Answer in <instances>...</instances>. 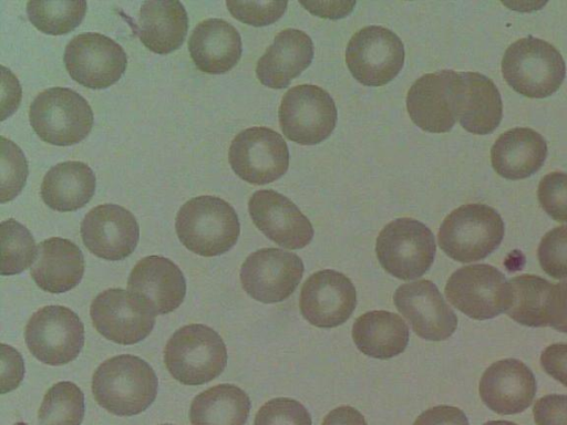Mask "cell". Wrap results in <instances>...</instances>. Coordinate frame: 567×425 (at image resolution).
I'll list each match as a JSON object with an SVG mask.
<instances>
[{
  "label": "cell",
  "mask_w": 567,
  "mask_h": 425,
  "mask_svg": "<svg viewBox=\"0 0 567 425\" xmlns=\"http://www.w3.org/2000/svg\"><path fill=\"white\" fill-rule=\"evenodd\" d=\"M254 425H312V421L309 412L298 401L277 397L259 408Z\"/></svg>",
  "instance_id": "74e56055"
},
{
  "label": "cell",
  "mask_w": 567,
  "mask_h": 425,
  "mask_svg": "<svg viewBox=\"0 0 567 425\" xmlns=\"http://www.w3.org/2000/svg\"><path fill=\"white\" fill-rule=\"evenodd\" d=\"M547 156L544 137L528 127H515L503 133L491 149L495 172L507 179H523L536 173Z\"/></svg>",
  "instance_id": "4316f807"
},
{
  "label": "cell",
  "mask_w": 567,
  "mask_h": 425,
  "mask_svg": "<svg viewBox=\"0 0 567 425\" xmlns=\"http://www.w3.org/2000/svg\"><path fill=\"white\" fill-rule=\"evenodd\" d=\"M127 290L145 303L155 315L166 314L183 302L186 281L173 261L161 256H148L141 259L132 269Z\"/></svg>",
  "instance_id": "44dd1931"
},
{
  "label": "cell",
  "mask_w": 567,
  "mask_h": 425,
  "mask_svg": "<svg viewBox=\"0 0 567 425\" xmlns=\"http://www.w3.org/2000/svg\"><path fill=\"white\" fill-rule=\"evenodd\" d=\"M537 257L547 274L556 279L567 278V225L556 227L543 237Z\"/></svg>",
  "instance_id": "8d00e7d4"
},
{
  "label": "cell",
  "mask_w": 567,
  "mask_h": 425,
  "mask_svg": "<svg viewBox=\"0 0 567 425\" xmlns=\"http://www.w3.org/2000/svg\"><path fill=\"white\" fill-rule=\"evenodd\" d=\"M348 69L367 86H381L393 80L404 63V46L391 30L369 25L355 32L346 50Z\"/></svg>",
  "instance_id": "30bf717a"
},
{
  "label": "cell",
  "mask_w": 567,
  "mask_h": 425,
  "mask_svg": "<svg viewBox=\"0 0 567 425\" xmlns=\"http://www.w3.org/2000/svg\"><path fill=\"white\" fill-rule=\"evenodd\" d=\"M90 314L100 334L124 345L144 340L153 330L156 317L145 303L120 288L97 294Z\"/></svg>",
  "instance_id": "9a60e30c"
},
{
  "label": "cell",
  "mask_w": 567,
  "mask_h": 425,
  "mask_svg": "<svg viewBox=\"0 0 567 425\" xmlns=\"http://www.w3.org/2000/svg\"><path fill=\"white\" fill-rule=\"evenodd\" d=\"M24 339L35 359L49 365H62L80 354L84 344V325L71 309L47 305L29 319Z\"/></svg>",
  "instance_id": "ba28073f"
},
{
  "label": "cell",
  "mask_w": 567,
  "mask_h": 425,
  "mask_svg": "<svg viewBox=\"0 0 567 425\" xmlns=\"http://www.w3.org/2000/svg\"><path fill=\"white\" fill-rule=\"evenodd\" d=\"M0 173V201L4 204L22 190L28 177V163L22 151L3 136L1 137Z\"/></svg>",
  "instance_id": "d590c367"
},
{
  "label": "cell",
  "mask_w": 567,
  "mask_h": 425,
  "mask_svg": "<svg viewBox=\"0 0 567 425\" xmlns=\"http://www.w3.org/2000/svg\"><path fill=\"white\" fill-rule=\"evenodd\" d=\"M86 2L83 0H31L27 3L30 22L41 32L61 35L73 31L83 20Z\"/></svg>",
  "instance_id": "d6a6232c"
},
{
  "label": "cell",
  "mask_w": 567,
  "mask_h": 425,
  "mask_svg": "<svg viewBox=\"0 0 567 425\" xmlns=\"http://www.w3.org/2000/svg\"><path fill=\"white\" fill-rule=\"evenodd\" d=\"M503 236L504 222L494 208L467 204L445 217L439 230V245L450 258L472 262L492 253Z\"/></svg>",
  "instance_id": "5b68a950"
},
{
  "label": "cell",
  "mask_w": 567,
  "mask_h": 425,
  "mask_svg": "<svg viewBox=\"0 0 567 425\" xmlns=\"http://www.w3.org/2000/svg\"><path fill=\"white\" fill-rule=\"evenodd\" d=\"M502 71L508 85L517 93L543 99L559 89L566 65L561 54L550 43L526 37L506 49Z\"/></svg>",
  "instance_id": "277c9868"
},
{
  "label": "cell",
  "mask_w": 567,
  "mask_h": 425,
  "mask_svg": "<svg viewBox=\"0 0 567 425\" xmlns=\"http://www.w3.org/2000/svg\"><path fill=\"white\" fill-rule=\"evenodd\" d=\"M537 197L553 219L567 221V174L553 172L545 175L538 185Z\"/></svg>",
  "instance_id": "ab89813d"
},
{
  "label": "cell",
  "mask_w": 567,
  "mask_h": 425,
  "mask_svg": "<svg viewBox=\"0 0 567 425\" xmlns=\"http://www.w3.org/2000/svg\"><path fill=\"white\" fill-rule=\"evenodd\" d=\"M84 246L106 260L128 257L138 242V224L127 209L114 204L92 208L81 224Z\"/></svg>",
  "instance_id": "ac0fdd59"
},
{
  "label": "cell",
  "mask_w": 567,
  "mask_h": 425,
  "mask_svg": "<svg viewBox=\"0 0 567 425\" xmlns=\"http://www.w3.org/2000/svg\"><path fill=\"white\" fill-rule=\"evenodd\" d=\"M536 393V381L532 371L516 359L493 363L480 382V395L484 404L498 414H515L525 411Z\"/></svg>",
  "instance_id": "603a6c76"
},
{
  "label": "cell",
  "mask_w": 567,
  "mask_h": 425,
  "mask_svg": "<svg viewBox=\"0 0 567 425\" xmlns=\"http://www.w3.org/2000/svg\"><path fill=\"white\" fill-rule=\"evenodd\" d=\"M64 65L70 76L89 89H106L125 72L127 58L111 38L95 32L74 37L65 46Z\"/></svg>",
  "instance_id": "7c38bea8"
},
{
  "label": "cell",
  "mask_w": 567,
  "mask_h": 425,
  "mask_svg": "<svg viewBox=\"0 0 567 425\" xmlns=\"http://www.w3.org/2000/svg\"><path fill=\"white\" fill-rule=\"evenodd\" d=\"M84 395L78 385L59 382L49 388L39 410V425H81Z\"/></svg>",
  "instance_id": "836d02e7"
},
{
  "label": "cell",
  "mask_w": 567,
  "mask_h": 425,
  "mask_svg": "<svg viewBox=\"0 0 567 425\" xmlns=\"http://www.w3.org/2000/svg\"><path fill=\"white\" fill-rule=\"evenodd\" d=\"M188 51L196 68L205 73L221 74L233 69L241 56L238 31L225 20L199 22L188 40Z\"/></svg>",
  "instance_id": "484cf974"
},
{
  "label": "cell",
  "mask_w": 567,
  "mask_h": 425,
  "mask_svg": "<svg viewBox=\"0 0 567 425\" xmlns=\"http://www.w3.org/2000/svg\"><path fill=\"white\" fill-rule=\"evenodd\" d=\"M188 30L184 6L175 0L144 1L140 9L136 33L151 51L167 54L177 50Z\"/></svg>",
  "instance_id": "83f0119b"
},
{
  "label": "cell",
  "mask_w": 567,
  "mask_h": 425,
  "mask_svg": "<svg viewBox=\"0 0 567 425\" xmlns=\"http://www.w3.org/2000/svg\"><path fill=\"white\" fill-rule=\"evenodd\" d=\"M248 209L255 226L284 248L301 249L312 240L309 219L290 199L275 190L255 191Z\"/></svg>",
  "instance_id": "d6986e66"
},
{
  "label": "cell",
  "mask_w": 567,
  "mask_h": 425,
  "mask_svg": "<svg viewBox=\"0 0 567 425\" xmlns=\"http://www.w3.org/2000/svg\"><path fill=\"white\" fill-rule=\"evenodd\" d=\"M409 326L403 319L384 310L360 315L352 326V339L365 355L386 360L401 354L409 343Z\"/></svg>",
  "instance_id": "f1b7e54d"
},
{
  "label": "cell",
  "mask_w": 567,
  "mask_h": 425,
  "mask_svg": "<svg viewBox=\"0 0 567 425\" xmlns=\"http://www.w3.org/2000/svg\"><path fill=\"white\" fill-rule=\"evenodd\" d=\"M300 3L316 15L340 19L351 12L355 1H300Z\"/></svg>",
  "instance_id": "bcb514c9"
},
{
  "label": "cell",
  "mask_w": 567,
  "mask_h": 425,
  "mask_svg": "<svg viewBox=\"0 0 567 425\" xmlns=\"http://www.w3.org/2000/svg\"><path fill=\"white\" fill-rule=\"evenodd\" d=\"M445 294L457 310L476 320L505 312L511 300L505 276L488 265L465 266L456 270L447 280Z\"/></svg>",
  "instance_id": "8fae6325"
},
{
  "label": "cell",
  "mask_w": 567,
  "mask_h": 425,
  "mask_svg": "<svg viewBox=\"0 0 567 425\" xmlns=\"http://www.w3.org/2000/svg\"><path fill=\"white\" fill-rule=\"evenodd\" d=\"M29 120L42 141L69 146L89 135L93 126V112L79 93L66 87H51L32 101Z\"/></svg>",
  "instance_id": "8992f818"
},
{
  "label": "cell",
  "mask_w": 567,
  "mask_h": 425,
  "mask_svg": "<svg viewBox=\"0 0 567 425\" xmlns=\"http://www.w3.org/2000/svg\"><path fill=\"white\" fill-rule=\"evenodd\" d=\"M453 102L456 118L470 133H492L502 121L501 94L494 82L481 73L455 72Z\"/></svg>",
  "instance_id": "ffe728a7"
},
{
  "label": "cell",
  "mask_w": 567,
  "mask_h": 425,
  "mask_svg": "<svg viewBox=\"0 0 567 425\" xmlns=\"http://www.w3.org/2000/svg\"><path fill=\"white\" fill-rule=\"evenodd\" d=\"M312 58L310 37L297 29H285L258 60L256 75L270 89H285L310 65Z\"/></svg>",
  "instance_id": "cb8c5ba5"
},
{
  "label": "cell",
  "mask_w": 567,
  "mask_h": 425,
  "mask_svg": "<svg viewBox=\"0 0 567 425\" xmlns=\"http://www.w3.org/2000/svg\"><path fill=\"white\" fill-rule=\"evenodd\" d=\"M175 228L181 242L204 257L225 253L237 242L240 232L235 209L214 196L186 201L177 212Z\"/></svg>",
  "instance_id": "7a4b0ae2"
},
{
  "label": "cell",
  "mask_w": 567,
  "mask_h": 425,
  "mask_svg": "<svg viewBox=\"0 0 567 425\" xmlns=\"http://www.w3.org/2000/svg\"><path fill=\"white\" fill-rule=\"evenodd\" d=\"M548 325L567 333V281L554 284Z\"/></svg>",
  "instance_id": "f6af8a7d"
},
{
  "label": "cell",
  "mask_w": 567,
  "mask_h": 425,
  "mask_svg": "<svg viewBox=\"0 0 567 425\" xmlns=\"http://www.w3.org/2000/svg\"><path fill=\"white\" fill-rule=\"evenodd\" d=\"M508 283L511 300L505 312L523 325H548L554 284L529 274L512 278Z\"/></svg>",
  "instance_id": "1f68e13d"
},
{
  "label": "cell",
  "mask_w": 567,
  "mask_h": 425,
  "mask_svg": "<svg viewBox=\"0 0 567 425\" xmlns=\"http://www.w3.org/2000/svg\"><path fill=\"white\" fill-rule=\"evenodd\" d=\"M540 363L547 374L567 386V344L559 343L546 348Z\"/></svg>",
  "instance_id": "ee69618b"
},
{
  "label": "cell",
  "mask_w": 567,
  "mask_h": 425,
  "mask_svg": "<svg viewBox=\"0 0 567 425\" xmlns=\"http://www.w3.org/2000/svg\"><path fill=\"white\" fill-rule=\"evenodd\" d=\"M250 398L234 384H218L199 393L192 402V425H245Z\"/></svg>",
  "instance_id": "4dcf8cb0"
},
{
  "label": "cell",
  "mask_w": 567,
  "mask_h": 425,
  "mask_svg": "<svg viewBox=\"0 0 567 425\" xmlns=\"http://www.w3.org/2000/svg\"><path fill=\"white\" fill-rule=\"evenodd\" d=\"M84 266L83 253L75 243L53 237L38 245L30 273L42 290L62 293L80 283Z\"/></svg>",
  "instance_id": "d4e9b609"
},
{
  "label": "cell",
  "mask_w": 567,
  "mask_h": 425,
  "mask_svg": "<svg viewBox=\"0 0 567 425\" xmlns=\"http://www.w3.org/2000/svg\"><path fill=\"white\" fill-rule=\"evenodd\" d=\"M303 270V262L297 255L279 248H264L246 258L240 269V281L252 299L276 303L296 290Z\"/></svg>",
  "instance_id": "5bb4252c"
},
{
  "label": "cell",
  "mask_w": 567,
  "mask_h": 425,
  "mask_svg": "<svg viewBox=\"0 0 567 425\" xmlns=\"http://www.w3.org/2000/svg\"><path fill=\"white\" fill-rule=\"evenodd\" d=\"M163 425H171V424H163Z\"/></svg>",
  "instance_id": "681fc988"
},
{
  "label": "cell",
  "mask_w": 567,
  "mask_h": 425,
  "mask_svg": "<svg viewBox=\"0 0 567 425\" xmlns=\"http://www.w3.org/2000/svg\"><path fill=\"white\" fill-rule=\"evenodd\" d=\"M226 6L237 20L264 27L276 22L285 13L287 1L228 0Z\"/></svg>",
  "instance_id": "f35d334b"
},
{
  "label": "cell",
  "mask_w": 567,
  "mask_h": 425,
  "mask_svg": "<svg viewBox=\"0 0 567 425\" xmlns=\"http://www.w3.org/2000/svg\"><path fill=\"white\" fill-rule=\"evenodd\" d=\"M2 276L18 274L31 267L37 247L31 232L20 222L10 218L0 225Z\"/></svg>",
  "instance_id": "e575fe53"
},
{
  "label": "cell",
  "mask_w": 567,
  "mask_h": 425,
  "mask_svg": "<svg viewBox=\"0 0 567 425\" xmlns=\"http://www.w3.org/2000/svg\"><path fill=\"white\" fill-rule=\"evenodd\" d=\"M229 164L237 176L256 185L280 178L289 166L288 146L281 135L268 127H250L233 139Z\"/></svg>",
  "instance_id": "4fadbf2b"
},
{
  "label": "cell",
  "mask_w": 567,
  "mask_h": 425,
  "mask_svg": "<svg viewBox=\"0 0 567 425\" xmlns=\"http://www.w3.org/2000/svg\"><path fill=\"white\" fill-rule=\"evenodd\" d=\"M164 363L178 382L200 385L225 370L227 350L221 336L212 328L188 324L178 329L166 343Z\"/></svg>",
  "instance_id": "3957f363"
},
{
  "label": "cell",
  "mask_w": 567,
  "mask_h": 425,
  "mask_svg": "<svg viewBox=\"0 0 567 425\" xmlns=\"http://www.w3.org/2000/svg\"><path fill=\"white\" fill-rule=\"evenodd\" d=\"M393 300L413 331L425 340H446L457 326L456 314L430 280L422 279L400 286Z\"/></svg>",
  "instance_id": "e0dca14e"
},
{
  "label": "cell",
  "mask_w": 567,
  "mask_h": 425,
  "mask_svg": "<svg viewBox=\"0 0 567 425\" xmlns=\"http://www.w3.org/2000/svg\"><path fill=\"white\" fill-rule=\"evenodd\" d=\"M357 305V291L341 272L324 269L311 274L300 292L299 308L303 318L318 328H336L344 323Z\"/></svg>",
  "instance_id": "2e32d148"
},
{
  "label": "cell",
  "mask_w": 567,
  "mask_h": 425,
  "mask_svg": "<svg viewBox=\"0 0 567 425\" xmlns=\"http://www.w3.org/2000/svg\"><path fill=\"white\" fill-rule=\"evenodd\" d=\"M24 374L23 360L13 348L1 344V393L14 390Z\"/></svg>",
  "instance_id": "b9f144b4"
},
{
  "label": "cell",
  "mask_w": 567,
  "mask_h": 425,
  "mask_svg": "<svg viewBox=\"0 0 567 425\" xmlns=\"http://www.w3.org/2000/svg\"><path fill=\"white\" fill-rule=\"evenodd\" d=\"M483 425H516V424L513 422H508V421H489Z\"/></svg>",
  "instance_id": "c3c4849f"
},
{
  "label": "cell",
  "mask_w": 567,
  "mask_h": 425,
  "mask_svg": "<svg viewBox=\"0 0 567 425\" xmlns=\"http://www.w3.org/2000/svg\"><path fill=\"white\" fill-rule=\"evenodd\" d=\"M413 425H470L466 415L457 407L439 405L424 411Z\"/></svg>",
  "instance_id": "7bdbcfd3"
},
{
  "label": "cell",
  "mask_w": 567,
  "mask_h": 425,
  "mask_svg": "<svg viewBox=\"0 0 567 425\" xmlns=\"http://www.w3.org/2000/svg\"><path fill=\"white\" fill-rule=\"evenodd\" d=\"M455 72L442 70L417 79L406 96V110L412 122L430 133L449 132L456 122L453 102Z\"/></svg>",
  "instance_id": "7402d4cb"
},
{
  "label": "cell",
  "mask_w": 567,
  "mask_h": 425,
  "mask_svg": "<svg viewBox=\"0 0 567 425\" xmlns=\"http://www.w3.org/2000/svg\"><path fill=\"white\" fill-rule=\"evenodd\" d=\"M157 387V376L151 365L131 354L104 361L92 377L95 401L117 416L144 412L154 402Z\"/></svg>",
  "instance_id": "6da1fadb"
},
{
  "label": "cell",
  "mask_w": 567,
  "mask_h": 425,
  "mask_svg": "<svg viewBox=\"0 0 567 425\" xmlns=\"http://www.w3.org/2000/svg\"><path fill=\"white\" fill-rule=\"evenodd\" d=\"M536 425H567V396L549 394L534 405Z\"/></svg>",
  "instance_id": "60d3db41"
},
{
  "label": "cell",
  "mask_w": 567,
  "mask_h": 425,
  "mask_svg": "<svg viewBox=\"0 0 567 425\" xmlns=\"http://www.w3.org/2000/svg\"><path fill=\"white\" fill-rule=\"evenodd\" d=\"M321 425H368L363 415L354 407L343 405L327 414Z\"/></svg>",
  "instance_id": "7dc6e473"
},
{
  "label": "cell",
  "mask_w": 567,
  "mask_h": 425,
  "mask_svg": "<svg viewBox=\"0 0 567 425\" xmlns=\"http://www.w3.org/2000/svg\"><path fill=\"white\" fill-rule=\"evenodd\" d=\"M435 251L433 232L412 218L389 222L375 242V253L382 268L402 280L423 276L432 266Z\"/></svg>",
  "instance_id": "52a82bcc"
},
{
  "label": "cell",
  "mask_w": 567,
  "mask_h": 425,
  "mask_svg": "<svg viewBox=\"0 0 567 425\" xmlns=\"http://www.w3.org/2000/svg\"><path fill=\"white\" fill-rule=\"evenodd\" d=\"M282 133L301 145H315L328 138L337 123V108L323 89L301 84L289 89L279 106Z\"/></svg>",
  "instance_id": "9c48e42d"
},
{
  "label": "cell",
  "mask_w": 567,
  "mask_h": 425,
  "mask_svg": "<svg viewBox=\"0 0 567 425\" xmlns=\"http://www.w3.org/2000/svg\"><path fill=\"white\" fill-rule=\"evenodd\" d=\"M95 191L93 170L82 162H63L48 170L41 184L44 204L58 211L84 207Z\"/></svg>",
  "instance_id": "f546056e"
}]
</instances>
